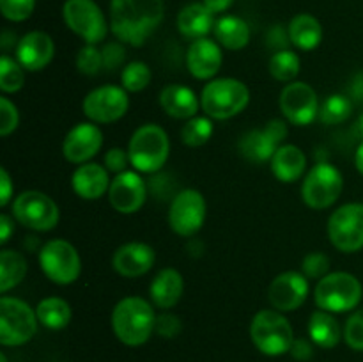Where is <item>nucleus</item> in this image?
<instances>
[{
  "mask_svg": "<svg viewBox=\"0 0 363 362\" xmlns=\"http://www.w3.org/2000/svg\"><path fill=\"white\" fill-rule=\"evenodd\" d=\"M308 336L314 344L321 348H335L340 341V325L332 312L315 311L308 319Z\"/></svg>",
  "mask_w": 363,
  "mask_h": 362,
  "instance_id": "obj_30",
  "label": "nucleus"
},
{
  "mask_svg": "<svg viewBox=\"0 0 363 362\" xmlns=\"http://www.w3.org/2000/svg\"><path fill=\"white\" fill-rule=\"evenodd\" d=\"M39 323L50 330H60L69 325L71 322V307L66 300L59 297L43 298L35 307Z\"/></svg>",
  "mask_w": 363,
  "mask_h": 362,
  "instance_id": "obj_31",
  "label": "nucleus"
},
{
  "mask_svg": "<svg viewBox=\"0 0 363 362\" xmlns=\"http://www.w3.org/2000/svg\"><path fill=\"white\" fill-rule=\"evenodd\" d=\"M103 146V133L94 123H80L67 131L62 153L67 162L87 163Z\"/></svg>",
  "mask_w": 363,
  "mask_h": 362,
  "instance_id": "obj_18",
  "label": "nucleus"
},
{
  "mask_svg": "<svg viewBox=\"0 0 363 362\" xmlns=\"http://www.w3.org/2000/svg\"><path fill=\"white\" fill-rule=\"evenodd\" d=\"M181 329H183V325H181V319L177 318L176 314H169V312H165V314L156 316L155 330L162 337L172 339V337H176L177 334L181 332Z\"/></svg>",
  "mask_w": 363,
  "mask_h": 362,
  "instance_id": "obj_43",
  "label": "nucleus"
},
{
  "mask_svg": "<svg viewBox=\"0 0 363 362\" xmlns=\"http://www.w3.org/2000/svg\"><path fill=\"white\" fill-rule=\"evenodd\" d=\"M13 220H11L9 215L0 216V243H6L11 238V233H13Z\"/></svg>",
  "mask_w": 363,
  "mask_h": 362,
  "instance_id": "obj_48",
  "label": "nucleus"
},
{
  "mask_svg": "<svg viewBox=\"0 0 363 362\" xmlns=\"http://www.w3.org/2000/svg\"><path fill=\"white\" fill-rule=\"evenodd\" d=\"M353 114V103L342 94H332L319 105V121L323 124H339L350 119Z\"/></svg>",
  "mask_w": 363,
  "mask_h": 362,
  "instance_id": "obj_34",
  "label": "nucleus"
},
{
  "mask_svg": "<svg viewBox=\"0 0 363 362\" xmlns=\"http://www.w3.org/2000/svg\"><path fill=\"white\" fill-rule=\"evenodd\" d=\"M206 220V201L202 194L194 188L174 195L169 209V224L174 233L190 238L201 231Z\"/></svg>",
  "mask_w": 363,
  "mask_h": 362,
  "instance_id": "obj_13",
  "label": "nucleus"
},
{
  "mask_svg": "<svg viewBox=\"0 0 363 362\" xmlns=\"http://www.w3.org/2000/svg\"><path fill=\"white\" fill-rule=\"evenodd\" d=\"M170 141L158 124H144L130 138L128 155L130 163L138 172H156L169 160Z\"/></svg>",
  "mask_w": 363,
  "mask_h": 362,
  "instance_id": "obj_4",
  "label": "nucleus"
},
{
  "mask_svg": "<svg viewBox=\"0 0 363 362\" xmlns=\"http://www.w3.org/2000/svg\"><path fill=\"white\" fill-rule=\"evenodd\" d=\"M268 70L275 80L293 82L300 75L301 60L291 50H280V52L273 53V57L269 59Z\"/></svg>",
  "mask_w": 363,
  "mask_h": 362,
  "instance_id": "obj_33",
  "label": "nucleus"
},
{
  "mask_svg": "<svg viewBox=\"0 0 363 362\" xmlns=\"http://www.w3.org/2000/svg\"><path fill=\"white\" fill-rule=\"evenodd\" d=\"M62 16L67 27L87 45H98L106 38V20L94 0H67Z\"/></svg>",
  "mask_w": 363,
  "mask_h": 362,
  "instance_id": "obj_12",
  "label": "nucleus"
},
{
  "mask_svg": "<svg viewBox=\"0 0 363 362\" xmlns=\"http://www.w3.org/2000/svg\"><path fill=\"white\" fill-rule=\"evenodd\" d=\"M344 339L350 348L363 351V311L350 316L344 327Z\"/></svg>",
  "mask_w": 363,
  "mask_h": 362,
  "instance_id": "obj_41",
  "label": "nucleus"
},
{
  "mask_svg": "<svg viewBox=\"0 0 363 362\" xmlns=\"http://www.w3.org/2000/svg\"><path fill=\"white\" fill-rule=\"evenodd\" d=\"M215 38L223 48L241 50L250 41V28L247 21L238 16H223L215 23Z\"/></svg>",
  "mask_w": 363,
  "mask_h": 362,
  "instance_id": "obj_29",
  "label": "nucleus"
},
{
  "mask_svg": "<svg viewBox=\"0 0 363 362\" xmlns=\"http://www.w3.org/2000/svg\"><path fill=\"white\" fill-rule=\"evenodd\" d=\"M156 314L152 305L140 297H126L113 307L112 329L121 343L140 346L155 332Z\"/></svg>",
  "mask_w": 363,
  "mask_h": 362,
  "instance_id": "obj_2",
  "label": "nucleus"
},
{
  "mask_svg": "<svg viewBox=\"0 0 363 362\" xmlns=\"http://www.w3.org/2000/svg\"><path fill=\"white\" fill-rule=\"evenodd\" d=\"M301 270L307 279H323L325 275H328L330 258L323 252H311L305 256Z\"/></svg>",
  "mask_w": 363,
  "mask_h": 362,
  "instance_id": "obj_39",
  "label": "nucleus"
},
{
  "mask_svg": "<svg viewBox=\"0 0 363 362\" xmlns=\"http://www.w3.org/2000/svg\"><path fill=\"white\" fill-rule=\"evenodd\" d=\"M27 275V261L23 256L16 251L0 252V291L7 293L14 286L21 283Z\"/></svg>",
  "mask_w": 363,
  "mask_h": 362,
  "instance_id": "obj_32",
  "label": "nucleus"
},
{
  "mask_svg": "<svg viewBox=\"0 0 363 362\" xmlns=\"http://www.w3.org/2000/svg\"><path fill=\"white\" fill-rule=\"evenodd\" d=\"M289 353L293 355V358H296V361H308V358H312V355H314V350H312L311 341L294 339Z\"/></svg>",
  "mask_w": 363,
  "mask_h": 362,
  "instance_id": "obj_46",
  "label": "nucleus"
},
{
  "mask_svg": "<svg viewBox=\"0 0 363 362\" xmlns=\"http://www.w3.org/2000/svg\"><path fill=\"white\" fill-rule=\"evenodd\" d=\"M308 290V279L303 273L284 272L269 284L268 300L280 312L296 311L307 300Z\"/></svg>",
  "mask_w": 363,
  "mask_h": 362,
  "instance_id": "obj_17",
  "label": "nucleus"
},
{
  "mask_svg": "<svg viewBox=\"0 0 363 362\" xmlns=\"http://www.w3.org/2000/svg\"><path fill=\"white\" fill-rule=\"evenodd\" d=\"M13 216L34 231H50L59 224V206L50 195L28 190L18 195L13 202Z\"/></svg>",
  "mask_w": 363,
  "mask_h": 362,
  "instance_id": "obj_10",
  "label": "nucleus"
},
{
  "mask_svg": "<svg viewBox=\"0 0 363 362\" xmlns=\"http://www.w3.org/2000/svg\"><path fill=\"white\" fill-rule=\"evenodd\" d=\"M124 48L119 43H110L103 48V67L106 70H117L124 62Z\"/></svg>",
  "mask_w": 363,
  "mask_h": 362,
  "instance_id": "obj_45",
  "label": "nucleus"
},
{
  "mask_svg": "<svg viewBox=\"0 0 363 362\" xmlns=\"http://www.w3.org/2000/svg\"><path fill=\"white\" fill-rule=\"evenodd\" d=\"M151 70H149L147 64L140 62V60H135V62L124 66L123 73H121V82L128 92H140L142 89L151 84Z\"/></svg>",
  "mask_w": 363,
  "mask_h": 362,
  "instance_id": "obj_36",
  "label": "nucleus"
},
{
  "mask_svg": "<svg viewBox=\"0 0 363 362\" xmlns=\"http://www.w3.org/2000/svg\"><path fill=\"white\" fill-rule=\"evenodd\" d=\"M330 241L340 252L363 248V204L350 202L332 213L328 220Z\"/></svg>",
  "mask_w": 363,
  "mask_h": 362,
  "instance_id": "obj_11",
  "label": "nucleus"
},
{
  "mask_svg": "<svg viewBox=\"0 0 363 362\" xmlns=\"http://www.w3.org/2000/svg\"><path fill=\"white\" fill-rule=\"evenodd\" d=\"M289 39L300 50H314L323 41V27L312 14H298L289 23Z\"/></svg>",
  "mask_w": 363,
  "mask_h": 362,
  "instance_id": "obj_28",
  "label": "nucleus"
},
{
  "mask_svg": "<svg viewBox=\"0 0 363 362\" xmlns=\"http://www.w3.org/2000/svg\"><path fill=\"white\" fill-rule=\"evenodd\" d=\"M84 114L98 124H108L119 121L130 109V98L126 89L117 85H101L85 96L82 103Z\"/></svg>",
  "mask_w": 363,
  "mask_h": 362,
  "instance_id": "obj_14",
  "label": "nucleus"
},
{
  "mask_svg": "<svg viewBox=\"0 0 363 362\" xmlns=\"http://www.w3.org/2000/svg\"><path fill=\"white\" fill-rule=\"evenodd\" d=\"M163 20V0H112L110 28L121 43L142 46Z\"/></svg>",
  "mask_w": 363,
  "mask_h": 362,
  "instance_id": "obj_1",
  "label": "nucleus"
},
{
  "mask_svg": "<svg viewBox=\"0 0 363 362\" xmlns=\"http://www.w3.org/2000/svg\"><path fill=\"white\" fill-rule=\"evenodd\" d=\"M20 123V116H18V109L13 102L2 96L0 98V135L7 137L13 133Z\"/></svg>",
  "mask_w": 363,
  "mask_h": 362,
  "instance_id": "obj_42",
  "label": "nucleus"
},
{
  "mask_svg": "<svg viewBox=\"0 0 363 362\" xmlns=\"http://www.w3.org/2000/svg\"><path fill=\"white\" fill-rule=\"evenodd\" d=\"M162 109L176 119H191L199 110V99L186 85H167L160 94Z\"/></svg>",
  "mask_w": 363,
  "mask_h": 362,
  "instance_id": "obj_25",
  "label": "nucleus"
},
{
  "mask_svg": "<svg viewBox=\"0 0 363 362\" xmlns=\"http://www.w3.org/2000/svg\"><path fill=\"white\" fill-rule=\"evenodd\" d=\"M38 314L27 302L13 297L0 298V343L4 346H21L34 337Z\"/></svg>",
  "mask_w": 363,
  "mask_h": 362,
  "instance_id": "obj_7",
  "label": "nucleus"
},
{
  "mask_svg": "<svg viewBox=\"0 0 363 362\" xmlns=\"http://www.w3.org/2000/svg\"><path fill=\"white\" fill-rule=\"evenodd\" d=\"M358 124H360V130L363 131V116L360 117V123H358Z\"/></svg>",
  "mask_w": 363,
  "mask_h": 362,
  "instance_id": "obj_52",
  "label": "nucleus"
},
{
  "mask_svg": "<svg viewBox=\"0 0 363 362\" xmlns=\"http://www.w3.org/2000/svg\"><path fill=\"white\" fill-rule=\"evenodd\" d=\"M0 187H2V192H0V204L7 206L11 197H13V181H11L9 172L4 167L0 169Z\"/></svg>",
  "mask_w": 363,
  "mask_h": 362,
  "instance_id": "obj_47",
  "label": "nucleus"
},
{
  "mask_svg": "<svg viewBox=\"0 0 363 362\" xmlns=\"http://www.w3.org/2000/svg\"><path fill=\"white\" fill-rule=\"evenodd\" d=\"M222 60L220 46L208 38L191 43L186 53L188 71L199 80H211L222 67Z\"/></svg>",
  "mask_w": 363,
  "mask_h": 362,
  "instance_id": "obj_21",
  "label": "nucleus"
},
{
  "mask_svg": "<svg viewBox=\"0 0 363 362\" xmlns=\"http://www.w3.org/2000/svg\"><path fill=\"white\" fill-rule=\"evenodd\" d=\"M25 73L20 62L11 57H0V89L4 92H16L23 87Z\"/></svg>",
  "mask_w": 363,
  "mask_h": 362,
  "instance_id": "obj_37",
  "label": "nucleus"
},
{
  "mask_svg": "<svg viewBox=\"0 0 363 362\" xmlns=\"http://www.w3.org/2000/svg\"><path fill=\"white\" fill-rule=\"evenodd\" d=\"M280 110L289 123L307 126L319 116V99L305 82H291L280 92Z\"/></svg>",
  "mask_w": 363,
  "mask_h": 362,
  "instance_id": "obj_15",
  "label": "nucleus"
},
{
  "mask_svg": "<svg viewBox=\"0 0 363 362\" xmlns=\"http://www.w3.org/2000/svg\"><path fill=\"white\" fill-rule=\"evenodd\" d=\"M280 146L282 144L264 126V130H252L241 137L240 153L250 162L264 163L273 158V155H275Z\"/></svg>",
  "mask_w": 363,
  "mask_h": 362,
  "instance_id": "obj_27",
  "label": "nucleus"
},
{
  "mask_svg": "<svg viewBox=\"0 0 363 362\" xmlns=\"http://www.w3.org/2000/svg\"><path fill=\"white\" fill-rule=\"evenodd\" d=\"M250 91L236 78H216L211 80L201 94V106L211 119H230L247 109Z\"/></svg>",
  "mask_w": 363,
  "mask_h": 362,
  "instance_id": "obj_3",
  "label": "nucleus"
},
{
  "mask_svg": "<svg viewBox=\"0 0 363 362\" xmlns=\"http://www.w3.org/2000/svg\"><path fill=\"white\" fill-rule=\"evenodd\" d=\"M354 165H357L358 172L363 176V141L360 142V146L357 148V153H354Z\"/></svg>",
  "mask_w": 363,
  "mask_h": 362,
  "instance_id": "obj_50",
  "label": "nucleus"
},
{
  "mask_svg": "<svg viewBox=\"0 0 363 362\" xmlns=\"http://www.w3.org/2000/svg\"><path fill=\"white\" fill-rule=\"evenodd\" d=\"M233 2L234 0H204L202 4H204V6L208 7L213 14H216V13H223V11L229 9V7L233 6Z\"/></svg>",
  "mask_w": 363,
  "mask_h": 362,
  "instance_id": "obj_49",
  "label": "nucleus"
},
{
  "mask_svg": "<svg viewBox=\"0 0 363 362\" xmlns=\"http://www.w3.org/2000/svg\"><path fill=\"white\" fill-rule=\"evenodd\" d=\"M211 117L195 116L191 117V119H188V123L184 124L183 130H181V141H183V144L190 146V148H199V146H204L206 142L211 138Z\"/></svg>",
  "mask_w": 363,
  "mask_h": 362,
  "instance_id": "obj_35",
  "label": "nucleus"
},
{
  "mask_svg": "<svg viewBox=\"0 0 363 362\" xmlns=\"http://www.w3.org/2000/svg\"><path fill=\"white\" fill-rule=\"evenodd\" d=\"M35 0H0V11L9 21H23L32 14Z\"/></svg>",
  "mask_w": 363,
  "mask_h": 362,
  "instance_id": "obj_40",
  "label": "nucleus"
},
{
  "mask_svg": "<svg viewBox=\"0 0 363 362\" xmlns=\"http://www.w3.org/2000/svg\"><path fill=\"white\" fill-rule=\"evenodd\" d=\"M360 280L347 272H333L319 279L314 290L315 304L328 312H347L362 300Z\"/></svg>",
  "mask_w": 363,
  "mask_h": 362,
  "instance_id": "obj_6",
  "label": "nucleus"
},
{
  "mask_svg": "<svg viewBox=\"0 0 363 362\" xmlns=\"http://www.w3.org/2000/svg\"><path fill=\"white\" fill-rule=\"evenodd\" d=\"M108 201L113 209L124 215L137 213L144 206L147 197V187L145 181L133 170H124L117 174L108 188Z\"/></svg>",
  "mask_w": 363,
  "mask_h": 362,
  "instance_id": "obj_16",
  "label": "nucleus"
},
{
  "mask_svg": "<svg viewBox=\"0 0 363 362\" xmlns=\"http://www.w3.org/2000/svg\"><path fill=\"white\" fill-rule=\"evenodd\" d=\"M77 67L82 75L89 77L99 73L103 67V52H99L96 45H85L77 55Z\"/></svg>",
  "mask_w": 363,
  "mask_h": 362,
  "instance_id": "obj_38",
  "label": "nucleus"
},
{
  "mask_svg": "<svg viewBox=\"0 0 363 362\" xmlns=\"http://www.w3.org/2000/svg\"><path fill=\"white\" fill-rule=\"evenodd\" d=\"M307 167V156L293 144L280 146L272 158V170L282 183H294L300 180Z\"/></svg>",
  "mask_w": 363,
  "mask_h": 362,
  "instance_id": "obj_26",
  "label": "nucleus"
},
{
  "mask_svg": "<svg viewBox=\"0 0 363 362\" xmlns=\"http://www.w3.org/2000/svg\"><path fill=\"white\" fill-rule=\"evenodd\" d=\"M156 252L151 245L130 241L121 245L112 258V266L123 277H140L152 268Z\"/></svg>",
  "mask_w": 363,
  "mask_h": 362,
  "instance_id": "obj_20",
  "label": "nucleus"
},
{
  "mask_svg": "<svg viewBox=\"0 0 363 362\" xmlns=\"http://www.w3.org/2000/svg\"><path fill=\"white\" fill-rule=\"evenodd\" d=\"M344 188L340 170L332 163H318L308 170L301 185V197L312 209H325L335 204Z\"/></svg>",
  "mask_w": 363,
  "mask_h": 362,
  "instance_id": "obj_9",
  "label": "nucleus"
},
{
  "mask_svg": "<svg viewBox=\"0 0 363 362\" xmlns=\"http://www.w3.org/2000/svg\"><path fill=\"white\" fill-rule=\"evenodd\" d=\"M0 362H7V357L4 353H0Z\"/></svg>",
  "mask_w": 363,
  "mask_h": 362,
  "instance_id": "obj_51",
  "label": "nucleus"
},
{
  "mask_svg": "<svg viewBox=\"0 0 363 362\" xmlns=\"http://www.w3.org/2000/svg\"><path fill=\"white\" fill-rule=\"evenodd\" d=\"M184 291L183 275L176 268H163L158 275L152 279L149 295L156 307L170 309L181 300Z\"/></svg>",
  "mask_w": 363,
  "mask_h": 362,
  "instance_id": "obj_23",
  "label": "nucleus"
},
{
  "mask_svg": "<svg viewBox=\"0 0 363 362\" xmlns=\"http://www.w3.org/2000/svg\"><path fill=\"white\" fill-rule=\"evenodd\" d=\"M128 163H130V155L121 148H112L105 155V167L113 174H121L128 170Z\"/></svg>",
  "mask_w": 363,
  "mask_h": 362,
  "instance_id": "obj_44",
  "label": "nucleus"
},
{
  "mask_svg": "<svg viewBox=\"0 0 363 362\" xmlns=\"http://www.w3.org/2000/svg\"><path fill=\"white\" fill-rule=\"evenodd\" d=\"M53 53H55L53 39L41 31L28 32L16 45L18 62L27 71H41L52 62Z\"/></svg>",
  "mask_w": 363,
  "mask_h": 362,
  "instance_id": "obj_19",
  "label": "nucleus"
},
{
  "mask_svg": "<svg viewBox=\"0 0 363 362\" xmlns=\"http://www.w3.org/2000/svg\"><path fill=\"white\" fill-rule=\"evenodd\" d=\"M39 266L52 283L73 284L80 277L82 261L77 248L66 240H50L39 251Z\"/></svg>",
  "mask_w": 363,
  "mask_h": 362,
  "instance_id": "obj_8",
  "label": "nucleus"
},
{
  "mask_svg": "<svg viewBox=\"0 0 363 362\" xmlns=\"http://www.w3.org/2000/svg\"><path fill=\"white\" fill-rule=\"evenodd\" d=\"M108 169L98 165V163H82L71 177V185L78 197L85 201H94L105 195L110 188Z\"/></svg>",
  "mask_w": 363,
  "mask_h": 362,
  "instance_id": "obj_22",
  "label": "nucleus"
},
{
  "mask_svg": "<svg viewBox=\"0 0 363 362\" xmlns=\"http://www.w3.org/2000/svg\"><path fill=\"white\" fill-rule=\"evenodd\" d=\"M215 18L213 13L204 6V4H190V6L183 7L181 13L177 14V28L181 34L188 39L206 38L209 32L215 28Z\"/></svg>",
  "mask_w": 363,
  "mask_h": 362,
  "instance_id": "obj_24",
  "label": "nucleus"
},
{
  "mask_svg": "<svg viewBox=\"0 0 363 362\" xmlns=\"http://www.w3.org/2000/svg\"><path fill=\"white\" fill-rule=\"evenodd\" d=\"M252 343L261 353L279 357L287 353L294 343V332L289 319L280 311L264 309L254 316L250 325Z\"/></svg>",
  "mask_w": 363,
  "mask_h": 362,
  "instance_id": "obj_5",
  "label": "nucleus"
}]
</instances>
